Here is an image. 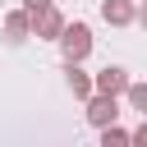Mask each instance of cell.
Listing matches in <instances>:
<instances>
[{
  "instance_id": "6da1fadb",
  "label": "cell",
  "mask_w": 147,
  "mask_h": 147,
  "mask_svg": "<svg viewBox=\"0 0 147 147\" xmlns=\"http://www.w3.org/2000/svg\"><path fill=\"white\" fill-rule=\"evenodd\" d=\"M60 51H64V64H83L92 55V28L87 23H69L64 37H60Z\"/></svg>"
},
{
  "instance_id": "7a4b0ae2",
  "label": "cell",
  "mask_w": 147,
  "mask_h": 147,
  "mask_svg": "<svg viewBox=\"0 0 147 147\" xmlns=\"http://www.w3.org/2000/svg\"><path fill=\"white\" fill-rule=\"evenodd\" d=\"M87 124H92V129H110V124H119V96H101V92H92V96H87Z\"/></svg>"
},
{
  "instance_id": "3957f363",
  "label": "cell",
  "mask_w": 147,
  "mask_h": 147,
  "mask_svg": "<svg viewBox=\"0 0 147 147\" xmlns=\"http://www.w3.org/2000/svg\"><path fill=\"white\" fill-rule=\"evenodd\" d=\"M64 28H69V23H64V14H60L55 5L41 9V14H32V37H41V41H60Z\"/></svg>"
},
{
  "instance_id": "277c9868",
  "label": "cell",
  "mask_w": 147,
  "mask_h": 147,
  "mask_svg": "<svg viewBox=\"0 0 147 147\" xmlns=\"http://www.w3.org/2000/svg\"><path fill=\"white\" fill-rule=\"evenodd\" d=\"M129 83H133V78H129V69H119V64H106V69L92 78V87H96L101 96H124Z\"/></svg>"
},
{
  "instance_id": "5b68a950",
  "label": "cell",
  "mask_w": 147,
  "mask_h": 147,
  "mask_svg": "<svg viewBox=\"0 0 147 147\" xmlns=\"http://www.w3.org/2000/svg\"><path fill=\"white\" fill-rule=\"evenodd\" d=\"M101 18H106L110 28H129V23L138 18V5H133V0H106V5H101Z\"/></svg>"
},
{
  "instance_id": "8992f818",
  "label": "cell",
  "mask_w": 147,
  "mask_h": 147,
  "mask_svg": "<svg viewBox=\"0 0 147 147\" xmlns=\"http://www.w3.org/2000/svg\"><path fill=\"white\" fill-rule=\"evenodd\" d=\"M28 37H32V18H28L23 9H14V14L5 18V41L18 46V41H28Z\"/></svg>"
},
{
  "instance_id": "52a82bcc",
  "label": "cell",
  "mask_w": 147,
  "mask_h": 147,
  "mask_svg": "<svg viewBox=\"0 0 147 147\" xmlns=\"http://www.w3.org/2000/svg\"><path fill=\"white\" fill-rule=\"evenodd\" d=\"M64 83H69V92H74V96H92V92H96V87H92V78H87L78 64H64Z\"/></svg>"
},
{
  "instance_id": "ba28073f",
  "label": "cell",
  "mask_w": 147,
  "mask_h": 147,
  "mask_svg": "<svg viewBox=\"0 0 147 147\" xmlns=\"http://www.w3.org/2000/svg\"><path fill=\"white\" fill-rule=\"evenodd\" d=\"M124 101H129V106H133V110H138V115L147 119V83H129V92H124Z\"/></svg>"
},
{
  "instance_id": "9c48e42d",
  "label": "cell",
  "mask_w": 147,
  "mask_h": 147,
  "mask_svg": "<svg viewBox=\"0 0 147 147\" xmlns=\"http://www.w3.org/2000/svg\"><path fill=\"white\" fill-rule=\"evenodd\" d=\"M101 147H129V129H119V124L101 129Z\"/></svg>"
},
{
  "instance_id": "30bf717a",
  "label": "cell",
  "mask_w": 147,
  "mask_h": 147,
  "mask_svg": "<svg viewBox=\"0 0 147 147\" xmlns=\"http://www.w3.org/2000/svg\"><path fill=\"white\" fill-rule=\"evenodd\" d=\"M51 5H55V0H23V14L32 18V14H41V9H51Z\"/></svg>"
},
{
  "instance_id": "8fae6325",
  "label": "cell",
  "mask_w": 147,
  "mask_h": 147,
  "mask_svg": "<svg viewBox=\"0 0 147 147\" xmlns=\"http://www.w3.org/2000/svg\"><path fill=\"white\" fill-rule=\"evenodd\" d=\"M129 147H147V119H142V124L129 133Z\"/></svg>"
},
{
  "instance_id": "7c38bea8",
  "label": "cell",
  "mask_w": 147,
  "mask_h": 147,
  "mask_svg": "<svg viewBox=\"0 0 147 147\" xmlns=\"http://www.w3.org/2000/svg\"><path fill=\"white\" fill-rule=\"evenodd\" d=\"M138 23H142V28H147V5H142V9H138Z\"/></svg>"
}]
</instances>
